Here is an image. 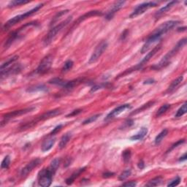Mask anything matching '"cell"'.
I'll use <instances>...</instances> for the list:
<instances>
[{
  "mask_svg": "<svg viewBox=\"0 0 187 187\" xmlns=\"http://www.w3.org/2000/svg\"><path fill=\"white\" fill-rule=\"evenodd\" d=\"M186 41H187L186 38L181 39V40H179L178 42V43L176 44V46H175L174 48H173V49L170 50V51H169L166 54V55L161 58V60L159 62V64H157V65L153 66V69L159 70V69H161V68L165 67V66L167 65L169 62V61L172 59V58L173 57V56L176 55L179 50H180L181 49H182L183 47H184L185 45L186 44Z\"/></svg>",
  "mask_w": 187,
  "mask_h": 187,
  "instance_id": "obj_1",
  "label": "cell"
},
{
  "mask_svg": "<svg viewBox=\"0 0 187 187\" xmlns=\"http://www.w3.org/2000/svg\"><path fill=\"white\" fill-rule=\"evenodd\" d=\"M72 19H73V16L68 17L67 19H65L64 21H62V23H58V25H56V26L53 27V28L49 31V32L46 34V38H45L43 42L45 46H48L53 42V40H54V38H56V35L59 32L63 29L66 26H67L69 23L71 22Z\"/></svg>",
  "mask_w": 187,
  "mask_h": 187,
  "instance_id": "obj_2",
  "label": "cell"
},
{
  "mask_svg": "<svg viewBox=\"0 0 187 187\" xmlns=\"http://www.w3.org/2000/svg\"><path fill=\"white\" fill-rule=\"evenodd\" d=\"M42 5H43L42 4H40V5L36 6V7H34L33 9L30 10L28 11V12H26L25 13H23V14L17 15V16L12 18L10 19V20L7 21V23H5V25L3 26V30L4 31L8 30V29L10 28V27L14 26V25L16 24V23H19L21 21L24 20V19L27 18L29 17V16H31V15L36 13L37 11H38L39 10H40L41 7H42Z\"/></svg>",
  "mask_w": 187,
  "mask_h": 187,
  "instance_id": "obj_3",
  "label": "cell"
},
{
  "mask_svg": "<svg viewBox=\"0 0 187 187\" xmlns=\"http://www.w3.org/2000/svg\"><path fill=\"white\" fill-rule=\"evenodd\" d=\"M55 173L50 167L43 169L39 173L38 175V184L40 186L48 187L50 186L52 182V178Z\"/></svg>",
  "mask_w": 187,
  "mask_h": 187,
  "instance_id": "obj_4",
  "label": "cell"
},
{
  "mask_svg": "<svg viewBox=\"0 0 187 187\" xmlns=\"http://www.w3.org/2000/svg\"><path fill=\"white\" fill-rule=\"evenodd\" d=\"M180 23V21H169L167 22L163 23L162 24L160 25L158 28L156 29L155 31H153V32L151 34L156 35V36L161 37L164 34L168 32L169 31H170L173 28H174L175 26H176L177 25Z\"/></svg>",
  "mask_w": 187,
  "mask_h": 187,
  "instance_id": "obj_5",
  "label": "cell"
},
{
  "mask_svg": "<svg viewBox=\"0 0 187 187\" xmlns=\"http://www.w3.org/2000/svg\"><path fill=\"white\" fill-rule=\"evenodd\" d=\"M108 48V42L106 41H102L99 43L97 45V46L95 48V50H94V52L91 54L90 58H89V63L92 64L96 62L99 58L101 57V56L102 55L103 53L105 51V50Z\"/></svg>",
  "mask_w": 187,
  "mask_h": 187,
  "instance_id": "obj_6",
  "label": "cell"
},
{
  "mask_svg": "<svg viewBox=\"0 0 187 187\" xmlns=\"http://www.w3.org/2000/svg\"><path fill=\"white\" fill-rule=\"evenodd\" d=\"M53 60H54V58H53L51 54H49V55L44 57L40 62L38 67L37 68L36 73L38 74H44L47 73L51 67Z\"/></svg>",
  "mask_w": 187,
  "mask_h": 187,
  "instance_id": "obj_7",
  "label": "cell"
},
{
  "mask_svg": "<svg viewBox=\"0 0 187 187\" xmlns=\"http://www.w3.org/2000/svg\"><path fill=\"white\" fill-rule=\"evenodd\" d=\"M37 23L36 22H31V23H27L26 24H25L24 26H23L22 27H21L20 29H18L16 31H14L13 32H12L10 35V37L7 39V40L5 42V48H9L10 46H11L12 44L13 43V42H15V40H17L18 38L20 37V33L22 32L24 29H26V27L28 26H34V25H36Z\"/></svg>",
  "mask_w": 187,
  "mask_h": 187,
  "instance_id": "obj_8",
  "label": "cell"
},
{
  "mask_svg": "<svg viewBox=\"0 0 187 187\" xmlns=\"http://www.w3.org/2000/svg\"><path fill=\"white\" fill-rule=\"evenodd\" d=\"M157 5V3L154 2H144L143 4H140L137 7H135L132 14L130 15V18H135L138 16L140 14H143L145 12L151 7H156Z\"/></svg>",
  "mask_w": 187,
  "mask_h": 187,
  "instance_id": "obj_9",
  "label": "cell"
},
{
  "mask_svg": "<svg viewBox=\"0 0 187 187\" xmlns=\"http://www.w3.org/2000/svg\"><path fill=\"white\" fill-rule=\"evenodd\" d=\"M34 109H35L34 107H30V108L22 109V110H14V111H12L10 113H6L3 116V121H2L1 124H3L4 122H7L10 119L15 118V117L22 116V115H24L26 113H28L32 112V111L34 110Z\"/></svg>",
  "mask_w": 187,
  "mask_h": 187,
  "instance_id": "obj_10",
  "label": "cell"
},
{
  "mask_svg": "<svg viewBox=\"0 0 187 187\" xmlns=\"http://www.w3.org/2000/svg\"><path fill=\"white\" fill-rule=\"evenodd\" d=\"M22 70V66L20 64H14L13 67H10L7 69L0 71V76H1V80H2L4 78L7 77V76L15 75V74L19 73Z\"/></svg>",
  "mask_w": 187,
  "mask_h": 187,
  "instance_id": "obj_11",
  "label": "cell"
},
{
  "mask_svg": "<svg viewBox=\"0 0 187 187\" xmlns=\"http://www.w3.org/2000/svg\"><path fill=\"white\" fill-rule=\"evenodd\" d=\"M41 161H42V160L40 159H35L31 161L30 162H29L26 166L21 169V176L25 177L26 176V175H28L29 173L33 170V169L37 167L39 165H40Z\"/></svg>",
  "mask_w": 187,
  "mask_h": 187,
  "instance_id": "obj_12",
  "label": "cell"
},
{
  "mask_svg": "<svg viewBox=\"0 0 187 187\" xmlns=\"http://www.w3.org/2000/svg\"><path fill=\"white\" fill-rule=\"evenodd\" d=\"M161 48V45H158V46H157L156 47H154V48H153V49H152L151 51H150L149 54H147V55H146L145 57H144V58L143 60H142L141 62H140L139 64H137V66H136L134 68V70H140V69H141L142 67H143V65H145V64L147 63V62H149V61H150V59H151V58L153 57V56L155 55L156 54H157V53L159 51V49H160Z\"/></svg>",
  "mask_w": 187,
  "mask_h": 187,
  "instance_id": "obj_13",
  "label": "cell"
},
{
  "mask_svg": "<svg viewBox=\"0 0 187 187\" xmlns=\"http://www.w3.org/2000/svg\"><path fill=\"white\" fill-rule=\"evenodd\" d=\"M125 1L116 2L112 5V7H110V9L109 10L108 13H107L106 15H105V19H107V20H111V19L113 18L114 15L116 14V12H118L124 4H125Z\"/></svg>",
  "mask_w": 187,
  "mask_h": 187,
  "instance_id": "obj_14",
  "label": "cell"
},
{
  "mask_svg": "<svg viewBox=\"0 0 187 187\" xmlns=\"http://www.w3.org/2000/svg\"><path fill=\"white\" fill-rule=\"evenodd\" d=\"M102 15V12L98 11V10H93V11L88 12V13H86V14L83 15L82 16H80L78 18V20L73 23V26H72V28H71V30H73V29L75 28V26H77L78 25H79L80 23L82 22V21L86 20V19L92 17V16H97V15Z\"/></svg>",
  "mask_w": 187,
  "mask_h": 187,
  "instance_id": "obj_15",
  "label": "cell"
},
{
  "mask_svg": "<svg viewBox=\"0 0 187 187\" xmlns=\"http://www.w3.org/2000/svg\"><path fill=\"white\" fill-rule=\"evenodd\" d=\"M160 38H161L160 37L156 36V35H153V34L150 35L149 38L147 39V40H146V42H145V44H144L143 46L142 47L141 50H140V52H141L142 54H144V53L147 52L153 44L156 43V42L160 40Z\"/></svg>",
  "mask_w": 187,
  "mask_h": 187,
  "instance_id": "obj_16",
  "label": "cell"
},
{
  "mask_svg": "<svg viewBox=\"0 0 187 187\" xmlns=\"http://www.w3.org/2000/svg\"><path fill=\"white\" fill-rule=\"evenodd\" d=\"M128 108H131V106H130V105H129V104L122 105H120V106L117 107L116 108L113 109V110L111 111L110 113L107 116L105 121H108L109 119H111V118H114L115 116H118V115L121 113L124 112L126 109H128Z\"/></svg>",
  "mask_w": 187,
  "mask_h": 187,
  "instance_id": "obj_17",
  "label": "cell"
},
{
  "mask_svg": "<svg viewBox=\"0 0 187 187\" xmlns=\"http://www.w3.org/2000/svg\"><path fill=\"white\" fill-rule=\"evenodd\" d=\"M61 113H62V111L60 110L59 109H54V110H49V111H48V112L45 113L44 114H42V116H40V118H39L38 120L35 121L38 122V121H44V120L49 119V118H54V117H55L56 116H58V115H59Z\"/></svg>",
  "mask_w": 187,
  "mask_h": 187,
  "instance_id": "obj_18",
  "label": "cell"
},
{
  "mask_svg": "<svg viewBox=\"0 0 187 187\" xmlns=\"http://www.w3.org/2000/svg\"><path fill=\"white\" fill-rule=\"evenodd\" d=\"M177 3H178V1H172V2H169L168 4H167V5L164 6L163 7H161V8L158 11L157 13H156V17H160L161 15L165 14V13H167V12L169 10H170L171 8H172L173 6L176 5Z\"/></svg>",
  "mask_w": 187,
  "mask_h": 187,
  "instance_id": "obj_19",
  "label": "cell"
},
{
  "mask_svg": "<svg viewBox=\"0 0 187 187\" xmlns=\"http://www.w3.org/2000/svg\"><path fill=\"white\" fill-rule=\"evenodd\" d=\"M56 142V138L55 137H51V138H48L45 140L42 143V147H41V149H42V151L46 152L49 151V150L51 149V148L54 146V143Z\"/></svg>",
  "mask_w": 187,
  "mask_h": 187,
  "instance_id": "obj_20",
  "label": "cell"
},
{
  "mask_svg": "<svg viewBox=\"0 0 187 187\" xmlns=\"http://www.w3.org/2000/svg\"><path fill=\"white\" fill-rule=\"evenodd\" d=\"M85 169H86V167H83V168L78 169L77 171H75V173H73V174L70 175V177H69V178L66 179V184H67V185H71L74 182V181H75V179L77 178L82 173L84 172Z\"/></svg>",
  "mask_w": 187,
  "mask_h": 187,
  "instance_id": "obj_21",
  "label": "cell"
},
{
  "mask_svg": "<svg viewBox=\"0 0 187 187\" xmlns=\"http://www.w3.org/2000/svg\"><path fill=\"white\" fill-rule=\"evenodd\" d=\"M183 80H184V77L181 75L177 78L175 80H174V81L171 83V84L169 86L168 89H167V92H168V93L173 92V91H174L175 89L181 84V82L183 81Z\"/></svg>",
  "mask_w": 187,
  "mask_h": 187,
  "instance_id": "obj_22",
  "label": "cell"
},
{
  "mask_svg": "<svg viewBox=\"0 0 187 187\" xmlns=\"http://www.w3.org/2000/svg\"><path fill=\"white\" fill-rule=\"evenodd\" d=\"M148 133V129L145 127H142L140 129V130L137 132V134H134V135L130 137V139L132 140H141L145 137V136Z\"/></svg>",
  "mask_w": 187,
  "mask_h": 187,
  "instance_id": "obj_23",
  "label": "cell"
},
{
  "mask_svg": "<svg viewBox=\"0 0 187 187\" xmlns=\"http://www.w3.org/2000/svg\"><path fill=\"white\" fill-rule=\"evenodd\" d=\"M81 81H82V79H75V80H73V81L67 82L66 84L63 86V88L65 89V90L70 91V90H72V89H73L76 86L78 85Z\"/></svg>",
  "mask_w": 187,
  "mask_h": 187,
  "instance_id": "obj_24",
  "label": "cell"
},
{
  "mask_svg": "<svg viewBox=\"0 0 187 187\" xmlns=\"http://www.w3.org/2000/svg\"><path fill=\"white\" fill-rule=\"evenodd\" d=\"M71 137H72V135L70 133H67V134H64V135L62 136L61 140H60L59 144H58L59 149H64V148L67 145V144L69 143V141L70 140V139H71Z\"/></svg>",
  "mask_w": 187,
  "mask_h": 187,
  "instance_id": "obj_25",
  "label": "cell"
},
{
  "mask_svg": "<svg viewBox=\"0 0 187 187\" xmlns=\"http://www.w3.org/2000/svg\"><path fill=\"white\" fill-rule=\"evenodd\" d=\"M48 91V89H47V87L43 84L34 86L29 87V89H26L27 92L29 93L36 92V91Z\"/></svg>",
  "mask_w": 187,
  "mask_h": 187,
  "instance_id": "obj_26",
  "label": "cell"
},
{
  "mask_svg": "<svg viewBox=\"0 0 187 187\" xmlns=\"http://www.w3.org/2000/svg\"><path fill=\"white\" fill-rule=\"evenodd\" d=\"M18 58V56H13L12 58H10L9 59H7V61H6L5 62H4V63L1 65V67H0V71H2V70H4L7 69V68L10 67L11 64L14 63L15 61H17Z\"/></svg>",
  "mask_w": 187,
  "mask_h": 187,
  "instance_id": "obj_27",
  "label": "cell"
},
{
  "mask_svg": "<svg viewBox=\"0 0 187 187\" xmlns=\"http://www.w3.org/2000/svg\"><path fill=\"white\" fill-rule=\"evenodd\" d=\"M162 177L161 176H158L156 178H153L152 180L149 181L147 184H145V186H157L161 184V183L162 182Z\"/></svg>",
  "mask_w": 187,
  "mask_h": 187,
  "instance_id": "obj_28",
  "label": "cell"
},
{
  "mask_svg": "<svg viewBox=\"0 0 187 187\" xmlns=\"http://www.w3.org/2000/svg\"><path fill=\"white\" fill-rule=\"evenodd\" d=\"M167 134H168V130H167V129H163L160 133L158 134L157 137H156L154 140L156 145H159V144H160L164 138L167 135Z\"/></svg>",
  "mask_w": 187,
  "mask_h": 187,
  "instance_id": "obj_29",
  "label": "cell"
},
{
  "mask_svg": "<svg viewBox=\"0 0 187 187\" xmlns=\"http://www.w3.org/2000/svg\"><path fill=\"white\" fill-rule=\"evenodd\" d=\"M48 83H50V84L57 85V86H60L63 87L66 84L67 81H64V80L62 78H52L51 80H50V81H48Z\"/></svg>",
  "mask_w": 187,
  "mask_h": 187,
  "instance_id": "obj_30",
  "label": "cell"
},
{
  "mask_svg": "<svg viewBox=\"0 0 187 187\" xmlns=\"http://www.w3.org/2000/svg\"><path fill=\"white\" fill-rule=\"evenodd\" d=\"M186 107H187V104H186V102H185L184 104L178 109V110L177 111L176 113H175V118H179V117H181L182 116H184L187 111Z\"/></svg>",
  "mask_w": 187,
  "mask_h": 187,
  "instance_id": "obj_31",
  "label": "cell"
},
{
  "mask_svg": "<svg viewBox=\"0 0 187 187\" xmlns=\"http://www.w3.org/2000/svg\"><path fill=\"white\" fill-rule=\"evenodd\" d=\"M60 162H61V160H60V159H58V158H56V159H54V160H53L51 162H50V168L52 169L53 171H54V173H56V171L57 170L58 167H59Z\"/></svg>",
  "mask_w": 187,
  "mask_h": 187,
  "instance_id": "obj_32",
  "label": "cell"
},
{
  "mask_svg": "<svg viewBox=\"0 0 187 187\" xmlns=\"http://www.w3.org/2000/svg\"><path fill=\"white\" fill-rule=\"evenodd\" d=\"M73 64L74 63L72 60H67V61L64 63L63 67H62V73H67V72L71 70L73 67Z\"/></svg>",
  "mask_w": 187,
  "mask_h": 187,
  "instance_id": "obj_33",
  "label": "cell"
},
{
  "mask_svg": "<svg viewBox=\"0 0 187 187\" xmlns=\"http://www.w3.org/2000/svg\"><path fill=\"white\" fill-rule=\"evenodd\" d=\"M169 108H170V105H169V104L163 105L162 106H161L160 108L158 110L157 113V116L159 117V116H161V115L165 113H166L167 111L169 110Z\"/></svg>",
  "mask_w": 187,
  "mask_h": 187,
  "instance_id": "obj_34",
  "label": "cell"
},
{
  "mask_svg": "<svg viewBox=\"0 0 187 187\" xmlns=\"http://www.w3.org/2000/svg\"><path fill=\"white\" fill-rule=\"evenodd\" d=\"M29 1H26V0H15V1H12L10 2L8 5L9 7H16V6H19L21 5H24V4L29 3Z\"/></svg>",
  "mask_w": 187,
  "mask_h": 187,
  "instance_id": "obj_35",
  "label": "cell"
},
{
  "mask_svg": "<svg viewBox=\"0 0 187 187\" xmlns=\"http://www.w3.org/2000/svg\"><path fill=\"white\" fill-rule=\"evenodd\" d=\"M68 12H69V10H63V11H60V12H58V13H57V14H56L55 16H54V18H53V20H52V21L51 22H50V26H52V25H54V23H55V22H56V21H57V20L58 18H59L61 16H62V15H64V14H66V13H68Z\"/></svg>",
  "mask_w": 187,
  "mask_h": 187,
  "instance_id": "obj_36",
  "label": "cell"
},
{
  "mask_svg": "<svg viewBox=\"0 0 187 187\" xmlns=\"http://www.w3.org/2000/svg\"><path fill=\"white\" fill-rule=\"evenodd\" d=\"M131 151H130V150H126V151H124L122 153V157L123 159H124V161L125 163H127L129 161H130V159H131Z\"/></svg>",
  "mask_w": 187,
  "mask_h": 187,
  "instance_id": "obj_37",
  "label": "cell"
},
{
  "mask_svg": "<svg viewBox=\"0 0 187 187\" xmlns=\"http://www.w3.org/2000/svg\"><path fill=\"white\" fill-rule=\"evenodd\" d=\"M132 173V171L131 169H126V170H124V172H123L121 174L119 175V178H118V179H119L120 181H124L126 180V178H128V177L130 176V175H131Z\"/></svg>",
  "mask_w": 187,
  "mask_h": 187,
  "instance_id": "obj_38",
  "label": "cell"
},
{
  "mask_svg": "<svg viewBox=\"0 0 187 187\" xmlns=\"http://www.w3.org/2000/svg\"><path fill=\"white\" fill-rule=\"evenodd\" d=\"M10 163V158L9 156H6V157L4 158L3 161H2L1 167L2 169H7L9 167Z\"/></svg>",
  "mask_w": 187,
  "mask_h": 187,
  "instance_id": "obj_39",
  "label": "cell"
},
{
  "mask_svg": "<svg viewBox=\"0 0 187 187\" xmlns=\"http://www.w3.org/2000/svg\"><path fill=\"white\" fill-rule=\"evenodd\" d=\"M154 103H155L154 101H153V102H148L147 104H145V105H143V106H142L141 108H140L139 109H137V110H135V111H134V112L132 113V114H136V113H137L141 112V111H143V110H145V109H147V108H150V107L152 106V105H153V104H154Z\"/></svg>",
  "mask_w": 187,
  "mask_h": 187,
  "instance_id": "obj_40",
  "label": "cell"
},
{
  "mask_svg": "<svg viewBox=\"0 0 187 187\" xmlns=\"http://www.w3.org/2000/svg\"><path fill=\"white\" fill-rule=\"evenodd\" d=\"M99 116H100V114H97V115H94V116H93L89 117V118L86 119L83 122V125H86V124H90V123L95 121H96Z\"/></svg>",
  "mask_w": 187,
  "mask_h": 187,
  "instance_id": "obj_41",
  "label": "cell"
},
{
  "mask_svg": "<svg viewBox=\"0 0 187 187\" xmlns=\"http://www.w3.org/2000/svg\"><path fill=\"white\" fill-rule=\"evenodd\" d=\"M180 182H181V178L179 176H177L167 184V186H176L180 184Z\"/></svg>",
  "mask_w": 187,
  "mask_h": 187,
  "instance_id": "obj_42",
  "label": "cell"
},
{
  "mask_svg": "<svg viewBox=\"0 0 187 187\" xmlns=\"http://www.w3.org/2000/svg\"><path fill=\"white\" fill-rule=\"evenodd\" d=\"M106 87V85L105 84H100V85H96L94 86H93L92 88L91 89V91L90 92L92 93V92H95V91L99 90V89H103V88Z\"/></svg>",
  "mask_w": 187,
  "mask_h": 187,
  "instance_id": "obj_43",
  "label": "cell"
},
{
  "mask_svg": "<svg viewBox=\"0 0 187 187\" xmlns=\"http://www.w3.org/2000/svg\"><path fill=\"white\" fill-rule=\"evenodd\" d=\"M185 142V140H178V142H177L176 143H175V144H173V145H172V147L170 148V149H169V151H167V152H169V151H172L173 149H174L175 148H176V147H178V145H181V144L182 143H184Z\"/></svg>",
  "mask_w": 187,
  "mask_h": 187,
  "instance_id": "obj_44",
  "label": "cell"
},
{
  "mask_svg": "<svg viewBox=\"0 0 187 187\" xmlns=\"http://www.w3.org/2000/svg\"><path fill=\"white\" fill-rule=\"evenodd\" d=\"M136 185H137V183L134 182V181H129V182L124 183V184H122V186H126V187H134V186H135Z\"/></svg>",
  "mask_w": 187,
  "mask_h": 187,
  "instance_id": "obj_45",
  "label": "cell"
},
{
  "mask_svg": "<svg viewBox=\"0 0 187 187\" xmlns=\"http://www.w3.org/2000/svg\"><path fill=\"white\" fill-rule=\"evenodd\" d=\"M62 127V124H60V125L56 126V127L54 128V129H53V131L51 132H50V134H51V135H54V134H56V133H58V132H59L60 130H61Z\"/></svg>",
  "mask_w": 187,
  "mask_h": 187,
  "instance_id": "obj_46",
  "label": "cell"
},
{
  "mask_svg": "<svg viewBox=\"0 0 187 187\" xmlns=\"http://www.w3.org/2000/svg\"><path fill=\"white\" fill-rule=\"evenodd\" d=\"M82 112V110H81V109H78V110H75L73 111V112L71 113L68 114L67 117H72V116H77L78 114L81 113Z\"/></svg>",
  "mask_w": 187,
  "mask_h": 187,
  "instance_id": "obj_47",
  "label": "cell"
},
{
  "mask_svg": "<svg viewBox=\"0 0 187 187\" xmlns=\"http://www.w3.org/2000/svg\"><path fill=\"white\" fill-rule=\"evenodd\" d=\"M114 175L113 173H110V172H106V173H104L102 174V176L103 178H110L111 176H113V175Z\"/></svg>",
  "mask_w": 187,
  "mask_h": 187,
  "instance_id": "obj_48",
  "label": "cell"
},
{
  "mask_svg": "<svg viewBox=\"0 0 187 187\" xmlns=\"http://www.w3.org/2000/svg\"><path fill=\"white\" fill-rule=\"evenodd\" d=\"M134 124V121H133V120H131V119H129V120H127L125 122V126H126V127H129L130 126H132V124Z\"/></svg>",
  "mask_w": 187,
  "mask_h": 187,
  "instance_id": "obj_49",
  "label": "cell"
},
{
  "mask_svg": "<svg viewBox=\"0 0 187 187\" xmlns=\"http://www.w3.org/2000/svg\"><path fill=\"white\" fill-rule=\"evenodd\" d=\"M128 34H129L128 30H125V31H124V32L122 33L121 36V40H124V39H125V38H126V37H127Z\"/></svg>",
  "mask_w": 187,
  "mask_h": 187,
  "instance_id": "obj_50",
  "label": "cell"
},
{
  "mask_svg": "<svg viewBox=\"0 0 187 187\" xmlns=\"http://www.w3.org/2000/svg\"><path fill=\"white\" fill-rule=\"evenodd\" d=\"M155 83V81L153 79H148L146 80V81H144V84H152V83Z\"/></svg>",
  "mask_w": 187,
  "mask_h": 187,
  "instance_id": "obj_51",
  "label": "cell"
},
{
  "mask_svg": "<svg viewBox=\"0 0 187 187\" xmlns=\"http://www.w3.org/2000/svg\"><path fill=\"white\" fill-rule=\"evenodd\" d=\"M144 167H145V165H144L143 161L141 160L139 163H138V167H139V169H142L144 168Z\"/></svg>",
  "mask_w": 187,
  "mask_h": 187,
  "instance_id": "obj_52",
  "label": "cell"
},
{
  "mask_svg": "<svg viewBox=\"0 0 187 187\" xmlns=\"http://www.w3.org/2000/svg\"><path fill=\"white\" fill-rule=\"evenodd\" d=\"M186 159V153H184L183 157H181L180 159H179V161H185Z\"/></svg>",
  "mask_w": 187,
  "mask_h": 187,
  "instance_id": "obj_53",
  "label": "cell"
},
{
  "mask_svg": "<svg viewBox=\"0 0 187 187\" xmlns=\"http://www.w3.org/2000/svg\"><path fill=\"white\" fill-rule=\"evenodd\" d=\"M186 27H183V28H179L178 29V31H185L186 30Z\"/></svg>",
  "mask_w": 187,
  "mask_h": 187,
  "instance_id": "obj_54",
  "label": "cell"
}]
</instances>
